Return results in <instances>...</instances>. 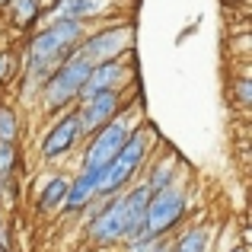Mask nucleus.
<instances>
[{
	"label": "nucleus",
	"mask_w": 252,
	"mask_h": 252,
	"mask_svg": "<svg viewBox=\"0 0 252 252\" xmlns=\"http://www.w3.org/2000/svg\"><path fill=\"white\" fill-rule=\"evenodd\" d=\"M179 214H182V195H179L176 189L154 191L147 211H144V217H141V227H137V233L131 236V240H154V236H160L163 230H169L172 223L179 220Z\"/></svg>",
	"instance_id": "1"
},
{
	"label": "nucleus",
	"mask_w": 252,
	"mask_h": 252,
	"mask_svg": "<svg viewBox=\"0 0 252 252\" xmlns=\"http://www.w3.org/2000/svg\"><path fill=\"white\" fill-rule=\"evenodd\" d=\"M83 29L77 19H61V23H55L48 32H42V35L32 42V61H35V67H48L55 58H61L67 48H74L77 42H80Z\"/></svg>",
	"instance_id": "2"
},
{
	"label": "nucleus",
	"mask_w": 252,
	"mask_h": 252,
	"mask_svg": "<svg viewBox=\"0 0 252 252\" xmlns=\"http://www.w3.org/2000/svg\"><path fill=\"white\" fill-rule=\"evenodd\" d=\"M144 147H147V137H144V134H131L128 144L115 154V160L102 169V176H99V182H96V191L112 195L115 189H122V185L131 179V172L137 169V163H141Z\"/></svg>",
	"instance_id": "3"
},
{
	"label": "nucleus",
	"mask_w": 252,
	"mask_h": 252,
	"mask_svg": "<svg viewBox=\"0 0 252 252\" xmlns=\"http://www.w3.org/2000/svg\"><path fill=\"white\" fill-rule=\"evenodd\" d=\"M128 137H131V128L125 122H112L109 128H102L99 137L90 144V150H86V169L90 172H102L112 160H115L118 150L128 144Z\"/></svg>",
	"instance_id": "4"
},
{
	"label": "nucleus",
	"mask_w": 252,
	"mask_h": 252,
	"mask_svg": "<svg viewBox=\"0 0 252 252\" xmlns=\"http://www.w3.org/2000/svg\"><path fill=\"white\" fill-rule=\"evenodd\" d=\"M90 70H93V67L83 61L80 55L70 58V61L64 64V67L58 70L55 77H51L48 90H45V99H48V105H64L67 99H74V93L83 90V83H86V77H90Z\"/></svg>",
	"instance_id": "5"
},
{
	"label": "nucleus",
	"mask_w": 252,
	"mask_h": 252,
	"mask_svg": "<svg viewBox=\"0 0 252 252\" xmlns=\"http://www.w3.org/2000/svg\"><path fill=\"white\" fill-rule=\"evenodd\" d=\"M122 236H134V220H131L128 201L118 198V201H112L109 208L96 217V223H93V240L112 243V240H122Z\"/></svg>",
	"instance_id": "6"
},
{
	"label": "nucleus",
	"mask_w": 252,
	"mask_h": 252,
	"mask_svg": "<svg viewBox=\"0 0 252 252\" xmlns=\"http://www.w3.org/2000/svg\"><path fill=\"white\" fill-rule=\"evenodd\" d=\"M128 42H131V32L128 29H109V32H102V35L90 38V42L83 45L80 58L90 64V67H96V64L112 61L118 51H125V45H128Z\"/></svg>",
	"instance_id": "7"
},
{
	"label": "nucleus",
	"mask_w": 252,
	"mask_h": 252,
	"mask_svg": "<svg viewBox=\"0 0 252 252\" xmlns=\"http://www.w3.org/2000/svg\"><path fill=\"white\" fill-rule=\"evenodd\" d=\"M115 109H118V96L112 90H102L96 96H90L86 109L80 112V131H99V125L109 122Z\"/></svg>",
	"instance_id": "8"
},
{
	"label": "nucleus",
	"mask_w": 252,
	"mask_h": 252,
	"mask_svg": "<svg viewBox=\"0 0 252 252\" xmlns=\"http://www.w3.org/2000/svg\"><path fill=\"white\" fill-rule=\"evenodd\" d=\"M77 134H80V115H67L58 128H51V134L45 137L42 144V154L45 157H58L64 154V150L70 147V144L77 141Z\"/></svg>",
	"instance_id": "9"
},
{
	"label": "nucleus",
	"mask_w": 252,
	"mask_h": 252,
	"mask_svg": "<svg viewBox=\"0 0 252 252\" xmlns=\"http://www.w3.org/2000/svg\"><path fill=\"white\" fill-rule=\"evenodd\" d=\"M122 77V67H118L115 61H105V64H96V67L90 70V77H86V83H83V96L90 99V96H96V93H102V90H109L112 83Z\"/></svg>",
	"instance_id": "10"
},
{
	"label": "nucleus",
	"mask_w": 252,
	"mask_h": 252,
	"mask_svg": "<svg viewBox=\"0 0 252 252\" xmlns=\"http://www.w3.org/2000/svg\"><path fill=\"white\" fill-rule=\"evenodd\" d=\"M99 176H102V172H90V169H86L83 176L74 182V189H67L64 201H67V208H70V211H74V208H83V204H86V198H90L93 191H96Z\"/></svg>",
	"instance_id": "11"
},
{
	"label": "nucleus",
	"mask_w": 252,
	"mask_h": 252,
	"mask_svg": "<svg viewBox=\"0 0 252 252\" xmlns=\"http://www.w3.org/2000/svg\"><path fill=\"white\" fill-rule=\"evenodd\" d=\"M102 6H105V0H64V3H61V16H64V19L96 16Z\"/></svg>",
	"instance_id": "12"
},
{
	"label": "nucleus",
	"mask_w": 252,
	"mask_h": 252,
	"mask_svg": "<svg viewBox=\"0 0 252 252\" xmlns=\"http://www.w3.org/2000/svg\"><path fill=\"white\" fill-rule=\"evenodd\" d=\"M64 195H67V182H64V179H51L48 189H45L42 198H38V208H42V211L58 208V204L64 201Z\"/></svg>",
	"instance_id": "13"
},
{
	"label": "nucleus",
	"mask_w": 252,
	"mask_h": 252,
	"mask_svg": "<svg viewBox=\"0 0 252 252\" xmlns=\"http://www.w3.org/2000/svg\"><path fill=\"white\" fill-rule=\"evenodd\" d=\"M204 246H208V233H204V230H189V233L179 240L176 252H204Z\"/></svg>",
	"instance_id": "14"
},
{
	"label": "nucleus",
	"mask_w": 252,
	"mask_h": 252,
	"mask_svg": "<svg viewBox=\"0 0 252 252\" xmlns=\"http://www.w3.org/2000/svg\"><path fill=\"white\" fill-rule=\"evenodd\" d=\"M16 134V115L10 109H0V141H13Z\"/></svg>",
	"instance_id": "15"
},
{
	"label": "nucleus",
	"mask_w": 252,
	"mask_h": 252,
	"mask_svg": "<svg viewBox=\"0 0 252 252\" xmlns=\"http://www.w3.org/2000/svg\"><path fill=\"white\" fill-rule=\"evenodd\" d=\"M35 16V0H16V19L19 23H29Z\"/></svg>",
	"instance_id": "16"
},
{
	"label": "nucleus",
	"mask_w": 252,
	"mask_h": 252,
	"mask_svg": "<svg viewBox=\"0 0 252 252\" xmlns=\"http://www.w3.org/2000/svg\"><path fill=\"white\" fill-rule=\"evenodd\" d=\"M13 166V147L10 141H0V172H6Z\"/></svg>",
	"instance_id": "17"
},
{
	"label": "nucleus",
	"mask_w": 252,
	"mask_h": 252,
	"mask_svg": "<svg viewBox=\"0 0 252 252\" xmlns=\"http://www.w3.org/2000/svg\"><path fill=\"white\" fill-rule=\"evenodd\" d=\"M240 102H249V80L240 83Z\"/></svg>",
	"instance_id": "18"
},
{
	"label": "nucleus",
	"mask_w": 252,
	"mask_h": 252,
	"mask_svg": "<svg viewBox=\"0 0 252 252\" xmlns=\"http://www.w3.org/2000/svg\"><path fill=\"white\" fill-rule=\"evenodd\" d=\"M6 70H10V61H6V58H0V80H3Z\"/></svg>",
	"instance_id": "19"
},
{
	"label": "nucleus",
	"mask_w": 252,
	"mask_h": 252,
	"mask_svg": "<svg viewBox=\"0 0 252 252\" xmlns=\"http://www.w3.org/2000/svg\"><path fill=\"white\" fill-rule=\"evenodd\" d=\"M154 252H169V249H166V246H163V249H154Z\"/></svg>",
	"instance_id": "20"
},
{
	"label": "nucleus",
	"mask_w": 252,
	"mask_h": 252,
	"mask_svg": "<svg viewBox=\"0 0 252 252\" xmlns=\"http://www.w3.org/2000/svg\"><path fill=\"white\" fill-rule=\"evenodd\" d=\"M236 252H243V249H236Z\"/></svg>",
	"instance_id": "21"
},
{
	"label": "nucleus",
	"mask_w": 252,
	"mask_h": 252,
	"mask_svg": "<svg viewBox=\"0 0 252 252\" xmlns=\"http://www.w3.org/2000/svg\"><path fill=\"white\" fill-rule=\"evenodd\" d=\"M0 252H3V249H0Z\"/></svg>",
	"instance_id": "22"
}]
</instances>
